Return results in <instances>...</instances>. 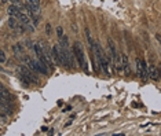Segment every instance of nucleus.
Segmentation results:
<instances>
[{
  "label": "nucleus",
  "mask_w": 161,
  "mask_h": 136,
  "mask_svg": "<svg viewBox=\"0 0 161 136\" xmlns=\"http://www.w3.org/2000/svg\"><path fill=\"white\" fill-rule=\"evenodd\" d=\"M73 54H75V57H76V59H77V62H79V65L81 66V69L87 73L88 66H87L86 57H84V50H83V46L79 43V41H76L75 46H73Z\"/></svg>",
  "instance_id": "obj_1"
},
{
  "label": "nucleus",
  "mask_w": 161,
  "mask_h": 136,
  "mask_svg": "<svg viewBox=\"0 0 161 136\" xmlns=\"http://www.w3.org/2000/svg\"><path fill=\"white\" fill-rule=\"evenodd\" d=\"M136 72H138V76H139L143 81H145V80L147 79V76H149L146 63H145V61H142L140 58H136Z\"/></svg>",
  "instance_id": "obj_2"
},
{
  "label": "nucleus",
  "mask_w": 161,
  "mask_h": 136,
  "mask_svg": "<svg viewBox=\"0 0 161 136\" xmlns=\"http://www.w3.org/2000/svg\"><path fill=\"white\" fill-rule=\"evenodd\" d=\"M18 70H19V72H22L25 76H28L29 79H30V81L35 82V84H39V82H40L39 77L36 76V73H37V72H35V70H32V69L25 68V66H21V68H18Z\"/></svg>",
  "instance_id": "obj_3"
},
{
  "label": "nucleus",
  "mask_w": 161,
  "mask_h": 136,
  "mask_svg": "<svg viewBox=\"0 0 161 136\" xmlns=\"http://www.w3.org/2000/svg\"><path fill=\"white\" fill-rule=\"evenodd\" d=\"M11 106H10V102L8 100H1L0 103V113L1 114H10L11 113Z\"/></svg>",
  "instance_id": "obj_4"
},
{
  "label": "nucleus",
  "mask_w": 161,
  "mask_h": 136,
  "mask_svg": "<svg viewBox=\"0 0 161 136\" xmlns=\"http://www.w3.org/2000/svg\"><path fill=\"white\" fill-rule=\"evenodd\" d=\"M149 77H150L151 80H154V81L160 80V72L157 70V68H154L153 65H151L150 69H149Z\"/></svg>",
  "instance_id": "obj_5"
},
{
  "label": "nucleus",
  "mask_w": 161,
  "mask_h": 136,
  "mask_svg": "<svg viewBox=\"0 0 161 136\" xmlns=\"http://www.w3.org/2000/svg\"><path fill=\"white\" fill-rule=\"evenodd\" d=\"M0 98H1V100H8V102L13 100V96L10 95V92L4 85H1V88H0Z\"/></svg>",
  "instance_id": "obj_6"
},
{
  "label": "nucleus",
  "mask_w": 161,
  "mask_h": 136,
  "mask_svg": "<svg viewBox=\"0 0 161 136\" xmlns=\"http://www.w3.org/2000/svg\"><path fill=\"white\" fill-rule=\"evenodd\" d=\"M121 61H123V70H124L125 76H129V74H131V70H129L128 57H127V55H123V57H121Z\"/></svg>",
  "instance_id": "obj_7"
},
{
  "label": "nucleus",
  "mask_w": 161,
  "mask_h": 136,
  "mask_svg": "<svg viewBox=\"0 0 161 136\" xmlns=\"http://www.w3.org/2000/svg\"><path fill=\"white\" fill-rule=\"evenodd\" d=\"M21 11L22 10H19L17 6H14V4H10V7H8L7 12H8V15H10V17H17V15L19 14Z\"/></svg>",
  "instance_id": "obj_8"
},
{
  "label": "nucleus",
  "mask_w": 161,
  "mask_h": 136,
  "mask_svg": "<svg viewBox=\"0 0 161 136\" xmlns=\"http://www.w3.org/2000/svg\"><path fill=\"white\" fill-rule=\"evenodd\" d=\"M17 18L19 19V21L22 22V24H24V25H28V24H32V21H30V17H28V15L26 14H24V12H19V14L17 15Z\"/></svg>",
  "instance_id": "obj_9"
},
{
  "label": "nucleus",
  "mask_w": 161,
  "mask_h": 136,
  "mask_svg": "<svg viewBox=\"0 0 161 136\" xmlns=\"http://www.w3.org/2000/svg\"><path fill=\"white\" fill-rule=\"evenodd\" d=\"M26 4L32 7H40V0H26Z\"/></svg>",
  "instance_id": "obj_10"
},
{
  "label": "nucleus",
  "mask_w": 161,
  "mask_h": 136,
  "mask_svg": "<svg viewBox=\"0 0 161 136\" xmlns=\"http://www.w3.org/2000/svg\"><path fill=\"white\" fill-rule=\"evenodd\" d=\"M0 63L1 65L6 63V52L4 51H0Z\"/></svg>",
  "instance_id": "obj_11"
},
{
  "label": "nucleus",
  "mask_w": 161,
  "mask_h": 136,
  "mask_svg": "<svg viewBox=\"0 0 161 136\" xmlns=\"http://www.w3.org/2000/svg\"><path fill=\"white\" fill-rule=\"evenodd\" d=\"M57 35H58V37H59V39H61V37H64V30H62L61 26H58V28H57Z\"/></svg>",
  "instance_id": "obj_12"
},
{
  "label": "nucleus",
  "mask_w": 161,
  "mask_h": 136,
  "mask_svg": "<svg viewBox=\"0 0 161 136\" xmlns=\"http://www.w3.org/2000/svg\"><path fill=\"white\" fill-rule=\"evenodd\" d=\"M46 33H47V35H50V33H51V26H50V24H47V25H46Z\"/></svg>",
  "instance_id": "obj_13"
},
{
  "label": "nucleus",
  "mask_w": 161,
  "mask_h": 136,
  "mask_svg": "<svg viewBox=\"0 0 161 136\" xmlns=\"http://www.w3.org/2000/svg\"><path fill=\"white\" fill-rule=\"evenodd\" d=\"M156 39H157L158 41H160V43H161V35H160V33H158V35H156Z\"/></svg>",
  "instance_id": "obj_14"
},
{
  "label": "nucleus",
  "mask_w": 161,
  "mask_h": 136,
  "mask_svg": "<svg viewBox=\"0 0 161 136\" xmlns=\"http://www.w3.org/2000/svg\"><path fill=\"white\" fill-rule=\"evenodd\" d=\"M8 0H1V3H7Z\"/></svg>",
  "instance_id": "obj_15"
}]
</instances>
